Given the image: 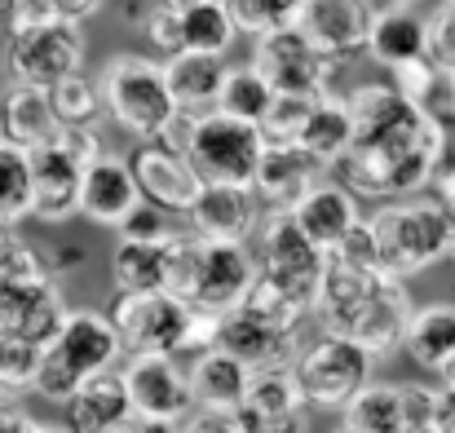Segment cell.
<instances>
[{
	"instance_id": "b9f144b4",
	"label": "cell",
	"mask_w": 455,
	"mask_h": 433,
	"mask_svg": "<svg viewBox=\"0 0 455 433\" xmlns=\"http://www.w3.org/2000/svg\"><path fill=\"white\" fill-rule=\"evenodd\" d=\"M318 98H279L275 93V107L266 111V120H261V133H266V142H297V133H301V124L309 120V107H314Z\"/></svg>"
},
{
	"instance_id": "8fae6325",
	"label": "cell",
	"mask_w": 455,
	"mask_h": 433,
	"mask_svg": "<svg viewBox=\"0 0 455 433\" xmlns=\"http://www.w3.org/2000/svg\"><path fill=\"white\" fill-rule=\"evenodd\" d=\"M257 230H261L257 275L266 284H275L279 292H288L297 305H305L314 314V296H318L323 270H327V253L305 239L288 212H266V221Z\"/></svg>"
},
{
	"instance_id": "bcb514c9",
	"label": "cell",
	"mask_w": 455,
	"mask_h": 433,
	"mask_svg": "<svg viewBox=\"0 0 455 433\" xmlns=\"http://www.w3.org/2000/svg\"><path fill=\"white\" fill-rule=\"evenodd\" d=\"M403 403H407V425H411V429L434 425L438 389H429V385H403Z\"/></svg>"
},
{
	"instance_id": "db71d44e",
	"label": "cell",
	"mask_w": 455,
	"mask_h": 433,
	"mask_svg": "<svg viewBox=\"0 0 455 433\" xmlns=\"http://www.w3.org/2000/svg\"><path fill=\"white\" fill-rule=\"evenodd\" d=\"M438 208H443V204H438ZM443 217H447V244H451V257H455V204L443 208Z\"/></svg>"
},
{
	"instance_id": "be15d7a7",
	"label": "cell",
	"mask_w": 455,
	"mask_h": 433,
	"mask_svg": "<svg viewBox=\"0 0 455 433\" xmlns=\"http://www.w3.org/2000/svg\"><path fill=\"white\" fill-rule=\"evenodd\" d=\"M221 4H226V0H221Z\"/></svg>"
},
{
	"instance_id": "5b68a950",
	"label": "cell",
	"mask_w": 455,
	"mask_h": 433,
	"mask_svg": "<svg viewBox=\"0 0 455 433\" xmlns=\"http://www.w3.org/2000/svg\"><path fill=\"white\" fill-rule=\"evenodd\" d=\"M164 142H172L190 159V168L204 186H252L257 164L266 155V133L257 124L230 120L221 111L181 116Z\"/></svg>"
},
{
	"instance_id": "5bb4252c",
	"label": "cell",
	"mask_w": 455,
	"mask_h": 433,
	"mask_svg": "<svg viewBox=\"0 0 455 433\" xmlns=\"http://www.w3.org/2000/svg\"><path fill=\"white\" fill-rule=\"evenodd\" d=\"M27 164H31V217L49 221V226L76 217L80 212V181H84L89 164L62 138L27 150Z\"/></svg>"
},
{
	"instance_id": "c3c4849f",
	"label": "cell",
	"mask_w": 455,
	"mask_h": 433,
	"mask_svg": "<svg viewBox=\"0 0 455 433\" xmlns=\"http://www.w3.org/2000/svg\"><path fill=\"white\" fill-rule=\"evenodd\" d=\"M177 433H243L235 425V416H226V412H190Z\"/></svg>"
},
{
	"instance_id": "8d00e7d4",
	"label": "cell",
	"mask_w": 455,
	"mask_h": 433,
	"mask_svg": "<svg viewBox=\"0 0 455 433\" xmlns=\"http://www.w3.org/2000/svg\"><path fill=\"white\" fill-rule=\"evenodd\" d=\"M239 309H243L248 318L275 327V332H301V318L309 314L305 305H297L288 292H279L275 284H266L261 275L252 279V288H248V296L239 301Z\"/></svg>"
},
{
	"instance_id": "4316f807",
	"label": "cell",
	"mask_w": 455,
	"mask_h": 433,
	"mask_svg": "<svg viewBox=\"0 0 455 433\" xmlns=\"http://www.w3.org/2000/svg\"><path fill=\"white\" fill-rule=\"evenodd\" d=\"M164 80H168V93H172L181 116H204V107H217V93H221V80H226V62L181 49V53H172L164 62Z\"/></svg>"
},
{
	"instance_id": "603a6c76",
	"label": "cell",
	"mask_w": 455,
	"mask_h": 433,
	"mask_svg": "<svg viewBox=\"0 0 455 433\" xmlns=\"http://www.w3.org/2000/svg\"><path fill=\"white\" fill-rule=\"evenodd\" d=\"M288 217L297 221V230H301L314 248L331 253V248L363 221V208H358V195H354L349 186H340V181H318Z\"/></svg>"
},
{
	"instance_id": "83f0119b",
	"label": "cell",
	"mask_w": 455,
	"mask_h": 433,
	"mask_svg": "<svg viewBox=\"0 0 455 433\" xmlns=\"http://www.w3.org/2000/svg\"><path fill=\"white\" fill-rule=\"evenodd\" d=\"M403 354L425 367V372H443L447 358L455 354V305L438 301V305H420L411 309L407 318V332H403Z\"/></svg>"
},
{
	"instance_id": "681fc988",
	"label": "cell",
	"mask_w": 455,
	"mask_h": 433,
	"mask_svg": "<svg viewBox=\"0 0 455 433\" xmlns=\"http://www.w3.org/2000/svg\"><path fill=\"white\" fill-rule=\"evenodd\" d=\"M31 429H36L31 412H27L18 398H4V394H0V433H31Z\"/></svg>"
},
{
	"instance_id": "6125c7cd",
	"label": "cell",
	"mask_w": 455,
	"mask_h": 433,
	"mask_svg": "<svg viewBox=\"0 0 455 433\" xmlns=\"http://www.w3.org/2000/svg\"><path fill=\"white\" fill-rule=\"evenodd\" d=\"M407 433H438V429H434V425H425V429H407Z\"/></svg>"
},
{
	"instance_id": "f907efd6",
	"label": "cell",
	"mask_w": 455,
	"mask_h": 433,
	"mask_svg": "<svg viewBox=\"0 0 455 433\" xmlns=\"http://www.w3.org/2000/svg\"><path fill=\"white\" fill-rule=\"evenodd\" d=\"M434 429L455 433V389H438V407H434Z\"/></svg>"
},
{
	"instance_id": "4fadbf2b",
	"label": "cell",
	"mask_w": 455,
	"mask_h": 433,
	"mask_svg": "<svg viewBox=\"0 0 455 433\" xmlns=\"http://www.w3.org/2000/svg\"><path fill=\"white\" fill-rule=\"evenodd\" d=\"M120 376H124V389H129V407L142 421L181 425L195 412L186 367L177 358H168V354H133Z\"/></svg>"
},
{
	"instance_id": "f35d334b",
	"label": "cell",
	"mask_w": 455,
	"mask_h": 433,
	"mask_svg": "<svg viewBox=\"0 0 455 433\" xmlns=\"http://www.w3.org/2000/svg\"><path fill=\"white\" fill-rule=\"evenodd\" d=\"M49 102H53L58 124H93L98 111H102L98 80H89L84 71H76V76H67L62 84H53V89H49Z\"/></svg>"
},
{
	"instance_id": "52a82bcc",
	"label": "cell",
	"mask_w": 455,
	"mask_h": 433,
	"mask_svg": "<svg viewBox=\"0 0 455 433\" xmlns=\"http://www.w3.org/2000/svg\"><path fill=\"white\" fill-rule=\"evenodd\" d=\"M98 93H102V111H111V120L138 142L168 138L181 120L168 93V80H164V62L142 58V53L111 58L98 80Z\"/></svg>"
},
{
	"instance_id": "94428289",
	"label": "cell",
	"mask_w": 455,
	"mask_h": 433,
	"mask_svg": "<svg viewBox=\"0 0 455 433\" xmlns=\"http://www.w3.org/2000/svg\"><path fill=\"white\" fill-rule=\"evenodd\" d=\"M336 433H363V429H354V425H336Z\"/></svg>"
},
{
	"instance_id": "277c9868",
	"label": "cell",
	"mask_w": 455,
	"mask_h": 433,
	"mask_svg": "<svg viewBox=\"0 0 455 433\" xmlns=\"http://www.w3.org/2000/svg\"><path fill=\"white\" fill-rule=\"evenodd\" d=\"M120 354L124 345L102 309H67L58 332L40 345V372L31 389L49 403H67L89 376L111 372Z\"/></svg>"
},
{
	"instance_id": "9c48e42d",
	"label": "cell",
	"mask_w": 455,
	"mask_h": 433,
	"mask_svg": "<svg viewBox=\"0 0 455 433\" xmlns=\"http://www.w3.org/2000/svg\"><path fill=\"white\" fill-rule=\"evenodd\" d=\"M195 305L172 292H116L107 318L129 354H186V336L195 323Z\"/></svg>"
},
{
	"instance_id": "60d3db41",
	"label": "cell",
	"mask_w": 455,
	"mask_h": 433,
	"mask_svg": "<svg viewBox=\"0 0 455 433\" xmlns=\"http://www.w3.org/2000/svg\"><path fill=\"white\" fill-rule=\"evenodd\" d=\"M40 275H44V257L31 244H22L9 230H0V288L27 284V279H40Z\"/></svg>"
},
{
	"instance_id": "d590c367",
	"label": "cell",
	"mask_w": 455,
	"mask_h": 433,
	"mask_svg": "<svg viewBox=\"0 0 455 433\" xmlns=\"http://www.w3.org/2000/svg\"><path fill=\"white\" fill-rule=\"evenodd\" d=\"M31 217V164L27 150L0 142V230Z\"/></svg>"
},
{
	"instance_id": "e0dca14e",
	"label": "cell",
	"mask_w": 455,
	"mask_h": 433,
	"mask_svg": "<svg viewBox=\"0 0 455 433\" xmlns=\"http://www.w3.org/2000/svg\"><path fill=\"white\" fill-rule=\"evenodd\" d=\"M129 168H133V181H138L142 199L155 204V208H164V212H186L195 204V195L204 190V181L195 177L190 159L172 142H164V138L138 146Z\"/></svg>"
},
{
	"instance_id": "30bf717a",
	"label": "cell",
	"mask_w": 455,
	"mask_h": 433,
	"mask_svg": "<svg viewBox=\"0 0 455 433\" xmlns=\"http://www.w3.org/2000/svg\"><path fill=\"white\" fill-rule=\"evenodd\" d=\"M4 62L13 84L53 89L67 76L84 67V31L76 22H36V27H9Z\"/></svg>"
},
{
	"instance_id": "ba28073f",
	"label": "cell",
	"mask_w": 455,
	"mask_h": 433,
	"mask_svg": "<svg viewBox=\"0 0 455 433\" xmlns=\"http://www.w3.org/2000/svg\"><path fill=\"white\" fill-rule=\"evenodd\" d=\"M371 354L358 349L345 336L318 332L314 341H301L297 358H292V381L301 389L305 407H323V412H345L349 398L371 381Z\"/></svg>"
},
{
	"instance_id": "f546056e",
	"label": "cell",
	"mask_w": 455,
	"mask_h": 433,
	"mask_svg": "<svg viewBox=\"0 0 455 433\" xmlns=\"http://www.w3.org/2000/svg\"><path fill=\"white\" fill-rule=\"evenodd\" d=\"M367 53L380 67H403L429 53V22L416 18L411 9H394V13H376L371 31H367Z\"/></svg>"
},
{
	"instance_id": "7402d4cb",
	"label": "cell",
	"mask_w": 455,
	"mask_h": 433,
	"mask_svg": "<svg viewBox=\"0 0 455 433\" xmlns=\"http://www.w3.org/2000/svg\"><path fill=\"white\" fill-rule=\"evenodd\" d=\"M217 349H226L230 358H239L248 372L292 367V358L301 349V332H275V327L248 318L243 309H230V314H221Z\"/></svg>"
},
{
	"instance_id": "ee69618b",
	"label": "cell",
	"mask_w": 455,
	"mask_h": 433,
	"mask_svg": "<svg viewBox=\"0 0 455 433\" xmlns=\"http://www.w3.org/2000/svg\"><path fill=\"white\" fill-rule=\"evenodd\" d=\"M429 22V58L438 67H455V0H447Z\"/></svg>"
},
{
	"instance_id": "cb8c5ba5",
	"label": "cell",
	"mask_w": 455,
	"mask_h": 433,
	"mask_svg": "<svg viewBox=\"0 0 455 433\" xmlns=\"http://www.w3.org/2000/svg\"><path fill=\"white\" fill-rule=\"evenodd\" d=\"M248 376H252V372H248L239 358H230L226 349L195 354V358H190V367H186L195 412H226V416H235V407L243 403Z\"/></svg>"
},
{
	"instance_id": "74e56055",
	"label": "cell",
	"mask_w": 455,
	"mask_h": 433,
	"mask_svg": "<svg viewBox=\"0 0 455 433\" xmlns=\"http://www.w3.org/2000/svg\"><path fill=\"white\" fill-rule=\"evenodd\" d=\"M226 9H230L235 31H243V36H270V31H283V27L297 22L301 0H226Z\"/></svg>"
},
{
	"instance_id": "d4e9b609",
	"label": "cell",
	"mask_w": 455,
	"mask_h": 433,
	"mask_svg": "<svg viewBox=\"0 0 455 433\" xmlns=\"http://www.w3.org/2000/svg\"><path fill=\"white\" fill-rule=\"evenodd\" d=\"M58 116L49 102V89H31V84H9V93L0 98V142L18 146V150H36V146L58 138Z\"/></svg>"
},
{
	"instance_id": "7bdbcfd3",
	"label": "cell",
	"mask_w": 455,
	"mask_h": 433,
	"mask_svg": "<svg viewBox=\"0 0 455 433\" xmlns=\"http://www.w3.org/2000/svg\"><path fill=\"white\" fill-rule=\"evenodd\" d=\"M138 22H142V31H147V40H151L155 49H164L168 58L181 53V13L177 9H168V4L155 0L151 9L138 13Z\"/></svg>"
},
{
	"instance_id": "f5cc1de1",
	"label": "cell",
	"mask_w": 455,
	"mask_h": 433,
	"mask_svg": "<svg viewBox=\"0 0 455 433\" xmlns=\"http://www.w3.org/2000/svg\"><path fill=\"white\" fill-rule=\"evenodd\" d=\"M376 13H394V9H416L420 0H367Z\"/></svg>"
},
{
	"instance_id": "7c38bea8",
	"label": "cell",
	"mask_w": 455,
	"mask_h": 433,
	"mask_svg": "<svg viewBox=\"0 0 455 433\" xmlns=\"http://www.w3.org/2000/svg\"><path fill=\"white\" fill-rule=\"evenodd\" d=\"M252 67L279 98H327L336 76V62L323 58L297 27L257 36Z\"/></svg>"
},
{
	"instance_id": "d6a6232c",
	"label": "cell",
	"mask_w": 455,
	"mask_h": 433,
	"mask_svg": "<svg viewBox=\"0 0 455 433\" xmlns=\"http://www.w3.org/2000/svg\"><path fill=\"white\" fill-rule=\"evenodd\" d=\"M389 76H394L389 89H394L407 107H416V111H425V116L451 124V116H447V67H438V62L425 53V58H416V62L394 67Z\"/></svg>"
},
{
	"instance_id": "6da1fadb",
	"label": "cell",
	"mask_w": 455,
	"mask_h": 433,
	"mask_svg": "<svg viewBox=\"0 0 455 433\" xmlns=\"http://www.w3.org/2000/svg\"><path fill=\"white\" fill-rule=\"evenodd\" d=\"M354 142L340 155V186L367 199H411L429 186L451 124L407 107L389 84H363L345 98Z\"/></svg>"
},
{
	"instance_id": "3957f363",
	"label": "cell",
	"mask_w": 455,
	"mask_h": 433,
	"mask_svg": "<svg viewBox=\"0 0 455 433\" xmlns=\"http://www.w3.org/2000/svg\"><path fill=\"white\" fill-rule=\"evenodd\" d=\"M257 279V257L243 244H217L199 235H172L168 292L204 314H230Z\"/></svg>"
},
{
	"instance_id": "ac0fdd59",
	"label": "cell",
	"mask_w": 455,
	"mask_h": 433,
	"mask_svg": "<svg viewBox=\"0 0 455 433\" xmlns=\"http://www.w3.org/2000/svg\"><path fill=\"white\" fill-rule=\"evenodd\" d=\"M62 318H67V301L49 275L0 288V341L44 345Z\"/></svg>"
},
{
	"instance_id": "9a60e30c",
	"label": "cell",
	"mask_w": 455,
	"mask_h": 433,
	"mask_svg": "<svg viewBox=\"0 0 455 433\" xmlns=\"http://www.w3.org/2000/svg\"><path fill=\"white\" fill-rule=\"evenodd\" d=\"M235 425L243 433H309V407L288 367L252 372L243 403L235 407Z\"/></svg>"
},
{
	"instance_id": "ffe728a7",
	"label": "cell",
	"mask_w": 455,
	"mask_h": 433,
	"mask_svg": "<svg viewBox=\"0 0 455 433\" xmlns=\"http://www.w3.org/2000/svg\"><path fill=\"white\" fill-rule=\"evenodd\" d=\"M318 177H323V164H314L301 146L266 142V155L252 177V195H257L261 212H292L318 186Z\"/></svg>"
},
{
	"instance_id": "d6986e66",
	"label": "cell",
	"mask_w": 455,
	"mask_h": 433,
	"mask_svg": "<svg viewBox=\"0 0 455 433\" xmlns=\"http://www.w3.org/2000/svg\"><path fill=\"white\" fill-rule=\"evenodd\" d=\"M142 204H147V199H142V190H138V181H133L129 159H120V155H98V159L84 168V181H80V217H89L93 226L120 230Z\"/></svg>"
},
{
	"instance_id": "ab89813d",
	"label": "cell",
	"mask_w": 455,
	"mask_h": 433,
	"mask_svg": "<svg viewBox=\"0 0 455 433\" xmlns=\"http://www.w3.org/2000/svg\"><path fill=\"white\" fill-rule=\"evenodd\" d=\"M36 372H40V345L0 341V394L4 389H31Z\"/></svg>"
},
{
	"instance_id": "e575fe53",
	"label": "cell",
	"mask_w": 455,
	"mask_h": 433,
	"mask_svg": "<svg viewBox=\"0 0 455 433\" xmlns=\"http://www.w3.org/2000/svg\"><path fill=\"white\" fill-rule=\"evenodd\" d=\"M270 107H275V89L257 76V67H226V80H221V93H217V111L221 116L261 129Z\"/></svg>"
},
{
	"instance_id": "91938a15",
	"label": "cell",
	"mask_w": 455,
	"mask_h": 433,
	"mask_svg": "<svg viewBox=\"0 0 455 433\" xmlns=\"http://www.w3.org/2000/svg\"><path fill=\"white\" fill-rule=\"evenodd\" d=\"M159 4H168V9H190V4H199V0H159Z\"/></svg>"
},
{
	"instance_id": "8992f818",
	"label": "cell",
	"mask_w": 455,
	"mask_h": 433,
	"mask_svg": "<svg viewBox=\"0 0 455 433\" xmlns=\"http://www.w3.org/2000/svg\"><path fill=\"white\" fill-rule=\"evenodd\" d=\"M367 221V235L376 244V266L380 275L407 284L411 275L429 270L434 261L451 257L447 244V217L434 199H394L376 208Z\"/></svg>"
},
{
	"instance_id": "6f0895ef",
	"label": "cell",
	"mask_w": 455,
	"mask_h": 433,
	"mask_svg": "<svg viewBox=\"0 0 455 433\" xmlns=\"http://www.w3.org/2000/svg\"><path fill=\"white\" fill-rule=\"evenodd\" d=\"M13 9H18V0H0V27L13 22Z\"/></svg>"
},
{
	"instance_id": "2e32d148",
	"label": "cell",
	"mask_w": 455,
	"mask_h": 433,
	"mask_svg": "<svg viewBox=\"0 0 455 433\" xmlns=\"http://www.w3.org/2000/svg\"><path fill=\"white\" fill-rule=\"evenodd\" d=\"M371 18H376V9L367 0H301V13L292 27L323 58L340 62V58L367 49Z\"/></svg>"
},
{
	"instance_id": "484cf974",
	"label": "cell",
	"mask_w": 455,
	"mask_h": 433,
	"mask_svg": "<svg viewBox=\"0 0 455 433\" xmlns=\"http://www.w3.org/2000/svg\"><path fill=\"white\" fill-rule=\"evenodd\" d=\"M67 425L76 433H107L116 429L120 421H129L133 416V407H129V389H124V376L111 367V372H98V376H89L67 403Z\"/></svg>"
},
{
	"instance_id": "4dcf8cb0",
	"label": "cell",
	"mask_w": 455,
	"mask_h": 433,
	"mask_svg": "<svg viewBox=\"0 0 455 433\" xmlns=\"http://www.w3.org/2000/svg\"><path fill=\"white\" fill-rule=\"evenodd\" d=\"M354 142V120H349V107H345V98H318L314 107H309V120L301 124V133H297V142L305 155L314 159V164H323V168H336L340 164V155L349 150Z\"/></svg>"
},
{
	"instance_id": "7dc6e473",
	"label": "cell",
	"mask_w": 455,
	"mask_h": 433,
	"mask_svg": "<svg viewBox=\"0 0 455 433\" xmlns=\"http://www.w3.org/2000/svg\"><path fill=\"white\" fill-rule=\"evenodd\" d=\"M40 4H44V13H49L53 22H76V27H80V22L93 18L107 0H40Z\"/></svg>"
},
{
	"instance_id": "7a4b0ae2",
	"label": "cell",
	"mask_w": 455,
	"mask_h": 433,
	"mask_svg": "<svg viewBox=\"0 0 455 433\" xmlns=\"http://www.w3.org/2000/svg\"><path fill=\"white\" fill-rule=\"evenodd\" d=\"M411 309L416 305L407 296V284L327 257L323 284L314 296V318L323 332L354 341L371 358H385V354L403 349V332H407Z\"/></svg>"
},
{
	"instance_id": "680465c9",
	"label": "cell",
	"mask_w": 455,
	"mask_h": 433,
	"mask_svg": "<svg viewBox=\"0 0 455 433\" xmlns=\"http://www.w3.org/2000/svg\"><path fill=\"white\" fill-rule=\"evenodd\" d=\"M31 433H76V429H71V425H40V421H36Z\"/></svg>"
},
{
	"instance_id": "1f68e13d",
	"label": "cell",
	"mask_w": 455,
	"mask_h": 433,
	"mask_svg": "<svg viewBox=\"0 0 455 433\" xmlns=\"http://www.w3.org/2000/svg\"><path fill=\"white\" fill-rule=\"evenodd\" d=\"M345 425L363 433H407V403H403V385L394 381H367L349 407H345Z\"/></svg>"
},
{
	"instance_id": "44dd1931",
	"label": "cell",
	"mask_w": 455,
	"mask_h": 433,
	"mask_svg": "<svg viewBox=\"0 0 455 433\" xmlns=\"http://www.w3.org/2000/svg\"><path fill=\"white\" fill-rule=\"evenodd\" d=\"M186 217H190V235L199 239L248 244V235L261 226V204L252 186H204L186 208Z\"/></svg>"
},
{
	"instance_id": "9f6ffc18",
	"label": "cell",
	"mask_w": 455,
	"mask_h": 433,
	"mask_svg": "<svg viewBox=\"0 0 455 433\" xmlns=\"http://www.w3.org/2000/svg\"><path fill=\"white\" fill-rule=\"evenodd\" d=\"M438 376H443V389H455V354L447 358V367H443Z\"/></svg>"
},
{
	"instance_id": "f1b7e54d",
	"label": "cell",
	"mask_w": 455,
	"mask_h": 433,
	"mask_svg": "<svg viewBox=\"0 0 455 433\" xmlns=\"http://www.w3.org/2000/svg\"><path fill=\"white\" fill-rule=\"evenodd\" d=\"M172 235H164V239H120V248L111 257L116 292H168Z\"/></svg>"
},
{
	"instance_id": "11a10c76",
	"label": "cell",
	"mask_w": 455,
	"mask_h": 433,
	"mask_svg": "<svg viewBox=\"0 0 455 433\" xmlns=\"http://www.w3.org/2000/svg\"><path fill=\"white\" fill-rule=\"evenodd\" d=\"M447 116L455 124V67H447Z\"/></svg>"
},
{
	"instance_id": "836d02e7",
	"label": "cell",
	"mask_w": 455,
	"mask_h": 433,
	"mask_svg": "<svg viewBox=\"0 0 455 433\" xmlns=\"http://www.w3.org/2000/svg\"><path fill=\"white\" fill-rule=\"evenodd\" d=\"M177 13H181V49H190V53L221 58L239 36L235 22H230V9L221 0H199V4L177 9Z\"/></svg>"
},
{
	"instance_id": "f6af8a7d",
	"label": "cell",
	"mask_w": 455,
	"mask_h": 433,
	"mask_svg": "<svg viewBox=\"0 0 455 433\" xmlns=\"http://www.w3.org/2000/svg\"><path fill=\"white\" fill-rule=\"evenodd\" d=\"M120 235H124V239H164V235H172V226H168V212H164V208L142 204V208L120 226Z\"/></svg>"
},
{
	"instance_id": "816d5d0a",
	"label": "cell",
	"mask_w": 455,
	"mask_h": 433,
	"mask_svg": "<svg viewBox=\"0 0 455 433\" xmlns=\"http://www.w3.org/2000/svg\"><path fill=\"white\" fill-rule=\"evenodd\" d=\"M107 433H177V425H159V421H142V416H129V421H120L116 429Z\"/></svg>"
}]
</instances>
